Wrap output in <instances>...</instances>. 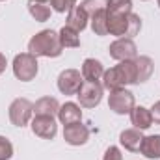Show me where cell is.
<instances>
[{"instance_id":"3957f363","label":"cell","mask_w":160,"mask_h":160,"mask_svg":"<svg viewBox=\"0 0 160 160\" xmlns=\"http://www.w3.org/2000/svg\"><path fill=\"white\" fill-rule=\"evenodd\" d=\"M108 13V11H106ZM142 28V19L136 13H125V15H108V34L118 38L132 39Z\"/></svg>"},{"instance_id":"f1b7e54d","label":"cell","mask_w":160,"mask_h":160,"mask_svg":"<svg viewBox=\"0 0 160 160\" xmlns=\"http://www.w3.org/2000/svg\"><path fill=\"white\" fill-rule=\"evenodd\" d=\"M6 65H8V62H6V56H4V54H0V75L4 73Z\"/></svg>"},{"instance_id":"8992f818","label":"cell","mask_w":160,"mask_h":160,"mask_svg":"<svg viewBox=\"0 0 160 160\" xmlns=\"http://www.w3.org/2000/svg\"><path fill=\"white\" fill-rule=\"evenodd\" d=\"M77 97H78L80 104L84 108H95L101 102V99H102V84H99L97 80L95 82L84 80V84L80 86Z\"/></svg>"},{"instance_id":"cb8c5ba5","label":"cell","mask_w":160,"mask_h":160,"mask_svg":"<svg viewBox=\"0 0 160 160\" xmlns=\"http://www.w3.org/2000/svg\"><path fill=\"white\" fill-rule=\"evenodd\" d=\"M80 6L86 9V13L89 17H93L95 13H99V11H102V9L108 8V0H84Z\"/></svg>"},{"instance_id":"9a60e30c","label":"cell","mask_w":160,"mask_h":160,"mask_svg":"<svg viewBox=\"0 0 160 160\" xmlns=\"http://www.w3.org/2000/svg\"><path fill=\"white\" fill-rule=\"evenodd\" d=\"M130 121L134 125V128H140V130H145L153 125V116H151V110L143 108V106H134L132 112H130Z\"/></svg>"},{"instance_id":"5bb4252c","label":"cell","mask_w":160,"mask_h":160,"mask_svg":"<svg viewBox=\"0 0 160 160\" xmlns=\"http://www.w3.org/2000/svg\"><path fill=\"white\" fill-rule=\"evenodd\" d=\"M88 21H89V15L86 13V9L82 6H75L67 13V26H71L77 32H82L88 26Z\"/></svg>"},{"instance_id":"d4e9b609","label":"cell","mask_w":160,"mask_h":160,"mask_svg":"<svg viewBox=\"0 0 160 160\" xmlns=\"http://www.w3.org/2000/svg\"><path fill=\"white\" fill-rule=\"evenodd\" d=\"M77 0H50V8L58 13H69L75 8Z\"/></svg>"},{"instance_id":"7402d4cb","label":"cell","mask_w":160,"mask_h":160,"mask_svg":"<svg viewBox=\"0 0 160 160\" xmlns=\"http://www.w3.org/2000/svg\"><path fill=\"white\" fill-rule=\"evenodd\" d=\"M89 19H91V30L97 36H106L108 34V13H106V9L95 13Z\"/></svg>"},{"instance_id":"4fadbf2b","label":"cell","mask_w":160,"mask_h":160,"mask_svg":"<svg viewBox=\"0 0 160 160\" xmlns=\"http://www.w3.org/2000/svg\"><path fill=\"white\" fill-rule=\"evenodd\" d=\"M104 75V67L99 60H93V58H88L84 60L82 63V78L88 80V82H95Z\"/></svg>"},{"instance_id":"e0dca14e","label":"cell","mask_w":160,"mask_h":160,"mask_svg":"<svg viewBox=\"0 0 160 160\" xmlns=\"http://www.w3.org/2000/svg\"><path fill=\"white\" fill-rule=\"evenodd\" d=\"M58 118L63 125H71V123H77V121L82 119V110L75 102H65L63 106H60Z\"/></svg>"},{"instance_id":"8fae6325","label":"cell","mask_w":160,"mask_h":160,"mask_svg":"<svg viewBox=\"0 0 160 160\" xmlns=\"http://www.w3.org/2000/svg\"><path fill=\"white\" fill-rule=\"evenodd\" d=\"M88 138H89V130L80 121L65 125V128H63V140L69 145H84L88 142Z\"/></svg>"},{"instance_id":"52a82bcc","label":"cell","mask_w":160,"mask_h":160,"mask_svg":"<svg viewBox=\"0 0 160 160\" xmlns=\"http://www.w3.org/2000/svg\"><path fill=\"white\" fill-rule=\"evenodd\" d=\"M108 106H110L112 112H116L119 116L130 114L132 108H134V95L130 91H127L125 88L123 89H116V91H110Z\"/></svg>"},{"instance_id":"ac0fdd59","label":"cell","mask_w":160,"mask_h":160,"mask_svg":"<svg viewBox=\"0 0 160 160\" xmlns=\"http://www.w3.org/2000/svg\"><path fill=\"white\" fill-rule=\"evenodd\" d=\"M140 151L147 158H160V134L143 136V142H142Z\"/></svg>"},{"instance_id":"ba28073f","label":"cell","mask_w":160,"mask_h":160,"mask_svg":"<svg viewBox=\"0 0 160 160\" xmlns=\"http://www.w3.org/2000/svg\"><path fill=\"white\" fill-rule=\"evenodd\" d=\"M82 84H84L82 73L77 71V69H65L58 77V89L63 95H77Z\"/></svg>"},{"instance_id":"484cf974","label":"cell","mask_w":160,"mask_h":160,"mask_svg":"<svg viewBox=\"0 0 160 160\" xmlns=\"http://www.w3.org/2000/svg\"><path fill=\"white\" fill-rule=\"evenodd\" d=\"M13 157V145L8 138L0 136V160H8Z\"/></svg>"},{"instance_id":"277c9868","label":"cell","mask_w":160,"mask_h":160,"mask_svg":"<svg viewBox=\"0 0 160 160\" xmlns=\"http://www.w3.org/2000/svg\"><path fill=\"white\" fill-rule=\"evenodd\" d=\"M13 73L15 77L22 82H30L38 75V58L30 52L17 54L13 60Z\"/></svg>"},{"instance_id":"7a4b0ae2","label":"cell","mask_w":160,"mask_h":160,"mask_svg":"<svg viewBox=\"0 0 160 160\" xmlns=\"http://www.w3.org/2000/svg\"><path fill=\"white\" fill-rule=\"evenodd\" d=\"M63 47H62V41L60 36L52 30H43L39 34H36L30 43H28V52L34 54L36 58L38 56H45V58H58L62 54Z\"/></svg>"},{"instance_id":"30bf717a","label":"cell","mask_w":160,"mask_h":160,"mask_svg":"<svg viewBox=\"0 0 160 160\" xmlns=\"http://www.w3.org/2000/svg\"><path fill=\"white\" fill-rule=\"evenodd\" d=\"M32 130L36 136H39L43 140H52L58 132V125L50 116H36L32 119Z\"/></svg>"},{"instance_id":"f546056e","label":"cell","mask_w":160,"mask_h":160,"mask_svg":"<svg viewBox=\"0 0 160 160\" xmlns=\"http://www.w3.org/2000/svg\"><path fill=\"white\" fill-rule=\"evenodd\" d=\"M38 2H47V0H38Z\"/></svg>"},{"instance_id":"ffe728a7","label":"cell","mask_w":160,"mask_h":160,"mask_svg":"<svg viewBox=\"0 0 160 160\" xmlns=\"http://www.w3.org/2000/svg\"><path fill=\"white\" fill-rule=\"evenodd\" d=\"M28 11L30 15L38 21V22H45L50 17V6L47 2H38V0H30L28 2Z\"/></svg>"},{"instance_id":"4316f807","label":"cell","mask_w":160,"mask_h":160,"mask_svg":"<svg viewBox=\"0 0 160 160\" xmlns=\"http://www.w3.org/2000/svg\"><path fill=\"white\" fill-rule=\"evenodd\" d=\"M102 160H123L121 157V151L118 147H114V145H110L108 149H106V153H104V158Z\"/></svg>"},{"instance_id":"2e32d148","label":"cell","mask_w":160,"mask_h":160,"mask_svg":"<svg viewBox=\"0 0 160 160\" xmlns=\"http://www.w3.org/2000/svg\"><path fill=\"white\" fill-rule=\"evenodd\" d=\"M58 112H60V104H58V101L54 97H43L34 104V114L36 116H50V118H54V116H58Z\"/></svg>"},{"instance_id":"d6986e66","label":"cell","mask_w":160,"mask_h":160,"mask_svg":"<svg viewBox=\"0 0 160 160\" xmlns=\"http://www.w3.org/2000/svg\"><path fill=\"white\" fill-rule=\"evenodd\" d=\"M134 63H136V71H138V84L145 82L153 75V69H155V63L149 56H136L134 58Z\"/></svg>"},{"instance_id":"44dd1931","label":"cell","mask_w":160,"mask_h":160,"mask_svg":"<svg viewBox=\"0 0 160 160\" xmlns=\"http://www.w3.org/2000/svg\"><path fill=\"white\" fill-rule=\"evenodd\" d=\"M80 32H77V30H73L71 26H63L62 30H60V41H62V47L63 48H77V47H80V38H78Z\"/></svg>"},{"instance_id":"7c38bea8","label":"cell","mask_w":160,"mask_h":160,"mask_svg":"<svg viewBox=\"0 0 160 160\" xmlns=\"http://www.w3.org/2000/svg\"><path fill=\"white\" fill-rule=\"evenodd\" d=\"M119 142L127 151L138 153L140 147H142V142H143L142 130H140V128H127V130H123L121 136H119Z\"/></svg>"},{"instance_id":"5b68a950","label":"cell","mask_w":160,"mask_h":160,"mask_svg":"<svg viewBox=\"0 0 160 160\" xmlns=\"http://www.w3.org/2000/svg\"><path fill=\"white\" fill-rule=\"evenodd\" d=\"M34 114V104L28 99H15L9 104V121L15 127H24L28 125Z\"/></svg>"},{"instance_id":"4dcf8cb0","label":"cell","mask_w":160,"mask_h":160,"mask_svg":"<svg viewBox=\"0 0 160 160\" xmlns=\"http://www.w3.org/2000/svg\"><path fill=\"white\" fill-rule=\"evenodd\" d=\"M158 6H160V0H158Z\"/></svg>"},{"instance_id":"6da1fadb","label":"cell","mask_w":160,"mask_h":160,"mask_svg":"<svg viewBox=\"0 0 160 160\" xmlns=\"http://www.w3.org/2000/svg\"><path fill=\"white\" fill-rule=\"evenodd\" d=\"M102 88L116 91L123 89L127 84H138V71H136V63L134 60H125L119 62V65L112 67L110 71H104L102 75Z\"/></svg>"},{"instance_id":"603a6c76","label":"cell","mask_w":160,"mask_h":160,"mask_svg":"<svg viewBox=\"0 0 160 160\" xmlns=\"http://www.w3.org/2000/svg\"><path fill=\"white\" fill-rule=\"evenodd\" d=\"M108 15H125L132 13V0H108Z\"/></svg>"},{"instance_id":"9c48e42d","label":"cell","mask_w":160,"mask_h":160,"mask_svg":"<svg viewBox=\"0 0 160 160\" xmlns=\"http://www.w3.org/2000/svg\"><path fill=\"white\" fill-rule=\"evenodd\" d=\"M110 56L118 62H125V60H134L138 56V48L134 45V41L128 38H119L110 45Z\"/></svg>"},{"instance_id":"83f0119b","label":"cell","mask_w":160,"mask_h":160,"mask_svg":"<svg viewBox=\"0 0 160 160\" xmlns=\"http://www.w3.org/2000/svg\"><path fill=\"white\" fill-rule=\"evenodd\" d=\"M151 116H153V123H158L160 125V101L153 104V108H151Z\"/></svg>"}]
</instances>
